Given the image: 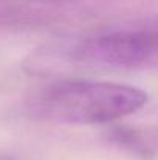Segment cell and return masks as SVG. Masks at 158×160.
Returning a JSON list of instances; mask_svg holds the SVG:
<instances>
[{
  "label": "cell",
  "mask_w": 158,
  "mask_h": 160,
  "mask_svg": "<svg viewBox=\"0 0 158 160\" xmlns=\"http://www.w3.org/2000/svg\"><path fill=\"white\" fill-rule=\"evenodd\" d=\"M147 103V93L126 84L60 79L30 98L34 117L64 124H107L122 120Z\"/></svg>",
  "instance_id": "cell-1"
},
{
  "label": "cell",
  "mask_w": 158,
  "mask_h": 160,
  "mask_svg": "<svg viewBox=\"0 0 158 160\" xmlns=\"http://www.w3.org/2000/svg\"><path fill=\"white\" fill-rule=\"evenodd\" d=\"M143 45V68H158V19L138 25Z\"/></svg>",
  "instance_id": "cell-2"
},
{
  "label": "cell",
  "mask_w": 158,
  "mask_h": 160,
  "mask_svg": "<svg viewBox=\"0 0 158 160\" xmlns=\"http://www.w3.org/2000/svg\"><path fill=\"white\" fill-rule=\"evenodd\" d=\"M113 134V140L124 146V148H129L132 152L135 154H143V156H147V146H144V143L141 142L140 137H136V134L130 129H126V128H116L112 131Z\"/></svg>",
  "instance_id": "cell-3"
},
{
  "label": "cell",
  "mask_w": 158,
  "mask_h": 160,
  "mask_svg": "<svg viewBox=\"0 0 158 160\" xmlns=\"http://www.w3.org/2000/svg\"><path fill=\"white\" fill-rule=\"evenodd\" d=\"M37 2H67V0H37Z\"/></svg>",
  "instance_id": "cell-4"
},
{
  "label": "cell",
  "mask_w": 158,
  "mask_h": 160,
  "mask_svg": "<svg viewBox=\"0 0 158 160\" xmlns=\"http://www.w3.org/2000/svg\"><path fill=\"white\" fill-rule=\"evenodd\" d=\"M0 160H12L11 157H0Z\"/></svg>",
  "instance_id": "cell-5"
}]
</instances>
